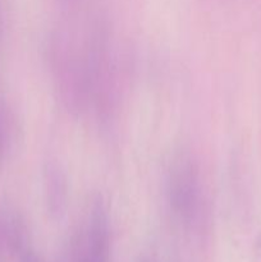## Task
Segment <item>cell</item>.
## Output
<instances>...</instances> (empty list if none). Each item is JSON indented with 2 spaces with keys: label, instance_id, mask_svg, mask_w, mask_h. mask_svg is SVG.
I'll use <instances>...</instances> for the list:
<instances>
[{
  "label": "cell",
  "instance_id": "1",
  "mask_svg": "<svg viewBox=\"0 0 261 262\" xmlns=\"http://www.w3.org/2000/svg\"><path fill=\"white\" fill-rule=\"evenodd\" d=\"M168 194L171 209L177 215L188 220L196 215L199 207V181L193 165L188 160H179L169 173Z\"/></svg>",
  "mask_w": 261,
  "mask_h": 262
},
{
  "label": "cell",
  "instance_id": "2",
  "mask_svg": "<svg viewBox=\"0 0 261 262\" xmlns=\"http://www.w3.org/2000/svg\"><path fill=\"white\" fill-rule=\"evenodd\" d=\"M110 233L107 216L101 204H96L90 214L82 247V262H109Z\"/></svg>",
  "mask_w": 261,
  "mask_h": 262
},
{
  "label": "cell",
  "instance_id": "3",
  "mask_svg": "<svg viewBox=\"0 0 261 262\" xmlns=\"http://www.w3.org/2000/svg\"><path fill=\"white\" fill-rule=\"evenodd\" d=\"M8 137H9V130H8V118L5 112L4 104L0 100V161L4 159L5 152L8 147Z\"/></svg>",
  "mask_w": 261,
  "mask_h": 262
},
{
  "label": "cell",
  "instance_id": "4",
  "mask_svg": "<svg viewBox=\"0 0 261 262\" xmlns=\"http://www.w3.org/2000/svg\"><path fill=\"white\" fill-rule=\"evenodd\" d=\"M18 255H19V261L20 262H40V261H38V258L36 257L35 253L31 252L30 248H28V247H26L25 250L20 251Z\"/></svg>",
  "mask_w": 261,
  "mask_h": 262
}]
</instances>
